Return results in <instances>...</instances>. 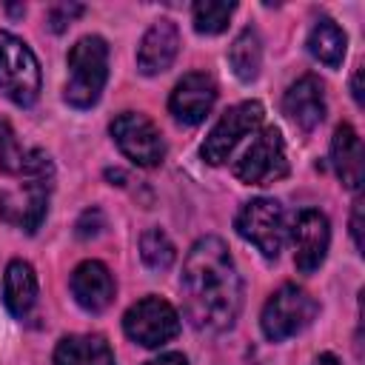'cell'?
Masks as SVG:
<instances>
[{"label": "cell", "mask_w": 365, "mask_h": 365, "mask_svg": "<svg viewBox=\"0 0 365 365\" xmlns=\"http://www.w3.org/2000/svg\"><path fill=\"white\" fill-rule=\"evenodd\" d=\"M214 100H217V83H214V77L205 74V71H191V74H185L174 86L171 100H168V108H171V114L180 123L197 125V123H202L208 117Z\"/></svg>", "instance_id": "7c38bea8"}, {"label": "cell", "mask_w": 365, "mask_h": 365, "mask_svg": "<svg viewBox=\"0 0 365 365\" xmlns=\"http://www.w3.org/2000/svg\"><path fill=\"white\" fill-rule=\"evenodd\" d=\"M180 51V31L171 20H157L140 40L137 48V68L143 74H160L165 71Z\"/></svg>", "instance_id": "9a60e30c"}, {"label": "cell", "mask_w": 365, "mask_h": 365, "mask_svg": "<svg viewBox=\"0 0 365 365\" xmlns=\"http://www.w3.org/2000/svg\"><path fill=\"white\" fill-rule=\"evenodd\" d=\"M351 237H354V245L362 248V200L359 197L354 200V211H351Z\"/></svg>", "instance_id": "d4e9b609"}, {"label": "cell", "mask_w": 365, "mask_h": 365, "mask_svg": "<svg viewBox=\"0 0 365 365\" xmlns=\"http://www.w3.org/2000/svg\"><path fill=\"white\" fill-rule=\"evenodd\" d=\"M71 294L80 308H86L88 314H100L114 299V277L103 262L86 259L71 274Z\"/></svg>", "instance_id": "5bb4252c"}, {"label": "cell", "mask_w": 365, "mask_h": 365, "mask_svg": "<svg viewBox=\"0 0 365 365\" xmlns=\"http://www.w3.org/2000/svg\"><path fill=\"white\" fill-rule=\"evenodd\" d=\"M145 365H188V359L182 354H160L157 359H148Z\"/></svg>", "instance_id": "484cf974"}, {"label": "cell", "mask_w": 365, "mask_h": 365, "mask_svg": "<svg viewBox=\"0 0 365 365\" xmlns=\"http://www.w3.org/2000/svg\"><path fill=\"white\" fill-rule=\"evenodd\" d=\"M3 302L14 317H26L37 302V274L26 259H11L3 274Z\"/></svg>", "instance_id": "e0dca14e"}, {"label": "cell", "mask_w": 365, "mask_h": 365, "mask_svg": "<svg viewBox=\"0 0 365 365\" xmlns=\"http://www.w3.org/2000/svg\"><path fill=\"white\" fill-rule=\"evenodd\" d=\"M282 111L302 131H314L325 120V88L314 74L299 77L282 97Z\"/></svg>", "instance_id": "4fadbf2b"}, {"label": "cell", "mask_w": 365, "mask_h": 365, "mask_svg": "<svg viewBox=\"0 0 365 365\" xmlns=\"http://www.w3.org/2000/svg\"><path fill=\"white\" fill-rule=\"evenodd\" d=\"M83 14V6L80 3H54L51 9H48V26H51V31H66L68 29V23H74L77 17Z\"/></svg>", "instance_id": "603a6c76"}, {"label": "cell", "mask_w": 365, "mask_h": 365, "mask_svg": "<svg viewBox=\"0 0 365 365\" xmlns=\"http://www.w3.org/2000/svg\"><path fill=\"white\" fill-rule=\"evenodd\" d=\"M54 365H114V354L97 334H71L57 342Z\"/></svg>", "instance_id": "ac0fdd59"}, {"label": "cell", "mask_w": 365, "mask_h": 365, "mask_svg": "<svg viewBox=\"0 0 365 365\" xmlns=\"http://www.w3.org/2000/svg\"><path fill=\"white\" fill-rule=\"evenodd\" d=\"M182 302L185 317L197 331H228L242 308V282L220 237H202L191 245L182 265Z\"/></svg>", "instance_id": "6da1fadb"}, {"label": "cell", "mask_w": 365, "mask_h": 365, "mask_svg": "<svg viewBox=\"0 0 365 365\" xmlns=\"http://www.w3.org/2000/svg\"><path fill=\"white\" fill-rule=\"evenodd\" d=\"M100 228H103V214L97 208L83 211V217L77 220V237H94L100 234Z\"/></svg>", "instance_id": "cb8c5ba5"}, {"label": "cell", "mask_w": 365, "mask_h": 365, "mask_svg": "<svg viewBox=\"0 0 365 365\" xmlns=\"http://www.w3.org/2000/svg\"><path fill=\"white\" fill-rule=\"evenodd\" d=\"M111 137L120 145V151L143 168H154L165 157V143L145 114H137V111L117 114L111 120Z\"/></svg>", "instance_id": "30bf717a"}, {"label": "cell", "mask_w": 365, "mask_h": 365, "mask_svg": "<svg viewBox=\"0 0 365 365\" xmlns=\"http://www.w3.org/2000/svg\"><path fill=\"white\" fill-rule=\"evenodd\" d=\"M0 91L17 106H31L40 94V66L34 51L9 31H0Z\"/></svg>", "instance_id": "277c9868"}, {"label": "cell", "mask_w": 365, "mask_h": 365, "mask_svg": "<svg viewBox=\"0 0 365 365\" xmlns=\"http://www.w3.org/2000/svg\"><path fill=\"white\" fill-rule=\"evenodd\" d=\"M9 140H14V137H11V128H9V123L0 120V148H3Z\"/></svg>", "instance_id": "f1b7e54d"}, {"label": "cell", "mask_w": 365, "mask_h": 365, "mask_svg": "<svg viewBox=\"0 0 365 365\" xmlns=\"http://www.w3.org/2000/svg\"><path fill=\"white\" fill-rule=\"evenodd\" d=\"M237 234L242 240H248L251 245H257V251H262V257L277 259L285 242V214L282 205L271 197H257L251 202H245L234 220Z\"/></svg>", "instance_id": "8992f818"}, {"label": "cell", "mask_w": 365, "mask_h": 365, "mask_svg": "<svg viewBox=\"0 0 365 365\" xmlns=\"http://www.w3.org/2000/svg\"><path fill=\"white\" fill-rule=\"evenodd\" d=\"M294 262L302 274H311L322 265L325 254H328V242H331V228L322 211L317 208H305L297 214L294 220Z\"/></svg>", "instance_id": "8fae6325"}, {"label": "cell", "mask_w": 365, "mask_h": 365, "mask_svg": "<svg viewBox=\"0 0 365 365\" xmlns=\"http://www.w3.org/2000/svg\"><path fill=\"white\" fill-rule=\"evenodd\" d=\"M359 80H362V71L356 68V74H354V80H351V91H354L356 106H362V88H359Z\"/></svg>", "instance_id": "4316f807"}, {"label": "cell", "mask_w": 365, "mask_h": 365, "mask_svg": "<svg viewBox=\"0 0 365 365\" xmlns=\"http://www.w3.org/2000/svg\"><path fill=\"white\" fill-rule=\"evenodd\" d=\"M140 257H143V262H145L151 271H165V268H171L177 251H174V242L168 240L165 231L148 228V231L140 237Z\"/></svg>", "instance_id": "44dd1931"}, {"label": "cell", "mask_w": 365, "mask_h": 365, "mask_svg": "<svg viewBox=\"0 0 365 365\" xmlns=\"http://www.w3.org/2000/svg\"><path fill=\"white\" fill-rule=\"evenodd\" d=\"M17 177L23 180L17 188H9L0 194V217L29 234H34L40 228V222L46 220L48 211V191H51V180H54V168L48 154H43L40 148L23 151V163Z\"/></svg>", "instance_id": "7a4b0ae2"}, {"label": "cell", "mask_w": 365, "mask_h": 365, "mask_svg": "<svg viewBox=\"0 0 365 365\" xmlns=\"http://www.w3.org/2000/svg\"><path fill=\"white\" fill-rule=\"evenodd\" d=\"M285 174H288L285 145H282V134L274 125L257 131L245 154L234 163V177L248 185H268L274 180H282Z\"/></svg>", "instance_id": "ba28073f"}, {"label": "cell", "mask_w": 365, "mask_h": 365, "mask_svg": "<svg viewBox=\"0 0 365 365\" xmlns=\"http://www.w3.org/2000/svg\"><path fill=\"white\" fill-rule=\"evenodd\" d=\"M345 46H348V37H345V31H342L331 17L317 20V26H314L311 34H308V51H311L319 63H325L328 68H336V66L342 63Z\"/></svg>", "instance_id": "d6986e66"}, {"label": "cell", "mask_w": 365, "mask_h": 365, "mask_svg": "<svg viewBox=\"0 0 365 365\" xmlns=\"http://www.w3.org/2000/svg\"><path fill=\"white\" fill-rule=\"evenodd\" d=\"M108 80V46L103 37H80L68 51V83L66 103L74 108H88L100 100Z\"/></svg>", "instance_id": "3957f363"}, {"label": "cell", "mask_w": 365, "mask_h": 365, "mask_svg": "<svg viewBox=\"0 0 365 365\" xmlns=\"http://www.w3.org/2000/svg\"><path fill=\"white\" fill-rule=\"evenodd\" d=\"M314 317H317L314 297L308 291H302L299 285L288 282L268 297L262 317H259V325L271 342H282V339L299 334L302 328H308Z\"/></svg>", "instance_id": "5b68a950"}, {"label": "cell", "mask_w": 365, "mask_h": 365, "mask_svg": "<svg viewBox=\"0 0 365 365\" xmlns=\"http://www.w3.org/2000/svg\"><path fill=\"white\" fill-rule=\"evenodd\" d=\"M123 328L137 345L160 348L180 334V317L171 302H165L160 297H145L125 311Z\"/></svg>", "instance_id": "9c48e42d"}, {"label": "cell", "mask_w": 365, "mask_h": 365, "mask_svg": "<svg viewBox=\"0 0 365 365\" xmlns=\"http://www.w3.org/2000/svg\"><path fill=\"white\" fill-rule=\"evenodd\" d=\"M314 365H342V362H339L334 354H319V356L314 359Z\"/></svg>", "instance_id": "83f0119b"}, {"label": "cell", "mask_w": 365, "mask_h": 365, "mask_svg": "<svg viewBox=\"0 0 365 365\" xmlns=\"http://www.w3.org/2000/svg\"><path fill=\"white\" fill-rule=\"evenodd\" d=\"M331 163H334V171H336V177L342 180L345 188L356 191L362 185V143H359V134L354 131V125L342 123L334 131Z\"/></svg>", "instance_id": "2e32d148"}, {"label": "cell", "mask_w": 365, "mask_h": 365, "mask_svg": "<svg viewBox=\"0 0 365 365\" xmlns=\"http://www.w3.org/2000/svg\"><path fill=\"white\" fill-rule=\"evenodd\" d=\"M234 3H217V0H202V3H194L191 14H194V29L200 34H220L231 14H234Z\"/></svg>", "instance_id": "7402d4cb"}, {"label": "cell", "mask_w": 365, "mask_h": 365, "mask_svg": "<svg viewBox=\"0 0 365 365\" xmlns=\"http://www.w3.org/2000/svg\"><path fill=\"white\" fill-rule=\"evenodd\" d=\"M228 63H231L234 74H237L242 83L257 80L259 66H262V43H259V34H257L251 26L242 29V31L234 37V43H231V48H228Z\"/></svg>", "instance_id": "ffe728a7"}, {"label": "cell", "mask_w": 365, "mask_h": 365, "mask_svg": "<svg viewBox=\"0 0 365 365\" xmlns=\"http://www.w3.org/2000/svg\"><path fill=\"white\" fill-rule=\"evenodd\" d=\"M262 114H265V111H262V106H259L257 100H245V103H240V106H231V108L214 123V128L208 131V137H205V143H202V148H200L202 160H205L208 165H222V163L231 157V151L237 148V143L259 128Z\"/></svg>", "instance_id": "52a82bcc"}]
</instances>
